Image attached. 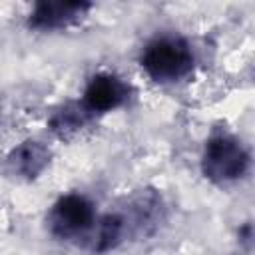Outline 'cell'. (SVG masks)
Wrapping results in <instances>:
<instances>
[{"instance_id": "1", "label": "cell", "mask_w": 255, "mask_h": 255, "mask_svg": "<svg viewBox=\"0 0 255 255\" xmlns=\"http://www.w3.org/2000/svg\"><path fill=\"white\" fill-rule=\"evenodd\" d=\"M139 66L153 82L175 84L193 72L195 56L187 40L179 36H157L141 50Z\"/></svg>"}, {"instance_id": "2", "label": "cell", "mask_w": 255, "mask_h": 255, "mask_svg": "<svg viewBox=\"0 0 255 255\" xmlns=\"http://www.w3.org/2000/svg\"><path fill=\"white\" fill-rule=\"evenodd\" d=\"M249 169V151L245 145L229 135L215 133L207 139L201 155V171L213 183H229L243 177Z\"/></svg>"}, {"instance_id": "3", "label": "cell", "mask_w": 255, "mask_h": 255, "mask_svg": "<svg viewBox=\"0 0 255 255\" xmlns=\"http://www.w3.org/2000/svg\"><path fill=\"white\" fill-rule=\"evenodd\" d=\"M96 221H98V215H96L94 203L80 193L62 195L52 205L48 215L50 233L64 241H72V239L86 241Z\"/></svg>"}, {"instance_id": "4", "label": "cell", "mask_w": 255, "mask_h": 255, "mask_svg": "<svg viewBox=\"0 0 255 255\" xmlns=\"http://www.w3.org/2000/svg\"><path fill=\"white\" fill-rule=\"evenodd\" d=\"M129 84H126L124 78L112 72H100L88 80L80 104L90 116L108 114L124 106L129 98Z\"/></svg>"}, {"instance_id": "5", "label": "cell", "mask_w": 255, "mask_h": 255, "mask_svg": "<svg viewBox=\"0 0 255 255\" xmlns=\"http://www.w3.org/2000/svg\"><path fill=\"white\" fill-rule=\"evenodd\" d=\"M90 8H92V4H88V2H64V0L38 2L28 16V26L32 30H40V32L62 30V28H68L70 24H76L78 20H82Z\"/></svg>"}, {"instance_id": "6", "label": "cell", "mask_w": 255, "mask_h": 255, "mask_svg": "<svg viewBox=\"0 0 255 255\" xmlns=\"http://www.w3.org/2000/svg\"><path fill=\"white\" fill-rule=\"evenodd\" d=\"M8 163L16 175L36 179L50 163V149L38 139H26L10 151Z\"/></svg>"}, {"instance_id": "7", "label": "cell", "mask_w": 255, "mask_h": 255, "mask_svg": "<svg viewBox=\"0 0 255 255\" xmlns=\"http://www.w3.org/2000/svg\"><path fill=\"white\" fill-rule=\"evenodd\" d=\"M126 233H128L126 217L118 215V213H108V215L100 217L96 221V225L92 227L90 235L86 237V247L98 255L114 251L124 241Z\"/></svg>"}, {"instance_id": "8", "label": "cell", "mask_w": 255, "mask_h": 255, "mask_svg": "<svg viewBox=\"0 0 255 255\" xmlns=\"http://www.w3.org/2000/svg\"><path fill=\"white\" fill-rule=\"evenodd\" d=\"M92 116L84 110V106L78 102V104H66L64 108H60L52 118H50V129L58 135V137H62V139H66V137H72L78 129H82L86 124H88V120H90Z\"/></svg>"}, {"instance_id": "9", "label": "cell", "mask_w": 255, "mask_h": 255, "mask_svg": "<svg viewBox=\"0 0 255 255\" xmlns=\"http://www.w3.org/2000/svg\"><path fill=\"white\" fill-rule=\"evenodd\" d=\"M161 211H163V203L161 197L153 191H141L133 203H131V215L133 221L139 229H147L151 225H157L161 219Z\"/></svg>"}]
</instances>
